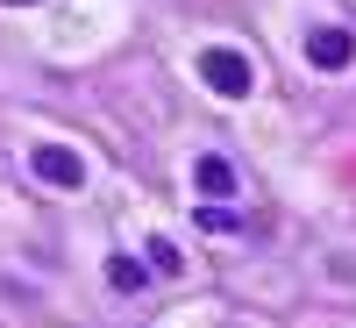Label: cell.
<instances>
[{
  "label": "cell",
  "instance_id": "7a4b0ae2",
  "mask_svg": "<svg viewBox=\"0 0 356 328\" xmlns=\"http://www.w3.org/2000/svg\"><path fill=\"white\" fill-rule=\"evenodd\" d=\"M29 171H36L43 186H65V193H79V186H86V157H79V150H65V143H36V150H29Z\"/></svg>",
  "mask_w": 356,
  "mask_h": 328
},
{
  "label": "cell",
  "instance_id": "277c9868",
  "mask_svg": "<svg viewBox=\"0 0 356 328\" xmlns=\"http://www.w3.org/2000/svg\"><path fill=\"white\" fill-rule=\"evenodd\" d=\"M307 57H314L321 72H342L349 57H356V43L342 36V29H314V36H307Z\"/></svg>",
  "mask_w": 356,
  "mask_h": 328
},
{
  "label": "cell",
  "instance_id": "5b68a950",
  "mask_svg": "<svg viewBox=\"0 0 356 328\" xmlns=\"http://www.w3.org/2000/svg\"><path fill=\"white\" fill-rule=\"evenodd\" d=\"M107 279L122 286V292H143V286H150V264H136V257H114V264H107Z\"/></svg>",
  "mask_w": 356,
  "mask_h": 328
},
{
  "label": "cell",
  "instance_id": "8992f818",
  "mask_svg": "<svg viewBox=\"0 0 356 328\" xmlns=\"http://www.w3.org/2000/svg\"><path fill=\"white\" fill-rule=\"evenodd\" d=\"M193 221H200V228H235L228 207H207V200H200V214H193Z\"/></svg>",
  "mask_w": 356,
  "mask_h": 328
},
{
  "label": "cell",
  "instance_id": "3957f363",
  "mask_svg": "<svg viewBox=\"0 0 356 328\" xmlns=\"http://www.w3.org/2000/svg\"><path fill=\"white\" fill-rule=\"evenodd\" d=\"M193 186H200V200H235V164L207 150V157L193 164Z\"/></svg>",
  "mask_w": 356,
  "mask_h": 328
},
{
  "label": "cell",
  "instance_id": "ba28073f",
  "mask_svg": "<svg viewBox=\"0 0 356 328\" xmlns=\"http://www.w3.org/2000/svg\"><path fill=\"white\" fill-rule=\"evenodd\" d=\"M8 8H29V0H8Z\"/></svg>",
  "mask_w": 356,
  "mask_h": 328
},
{
  "label": "cell",
  "instance_id": "52a82bcc",
  "mask_svg": "<svg viewBox=\"0 0 356 328\" xmlns=\"http://www.w3.org/2000/svg\"><path fill=\"white\" fill-rule=\"evenodd\" d=\"M150 264H157V272H178V264H186V257H178V250L164 243V235H157V243H150Z\"/></svg>",
  "mask_w": 356,
  "mask_h": 328
},
{
  "label": "cell",
  "instance_id": "6da1fadb",
  "mask_svg": "<svg viewBox=\"0 0 356 328\" xmlns=\"http://www.w3.org/2000/svg\"><path fill=\"white\" fill-rule=\"evenodd\" d=\"M200 79L214 86L221 100H243L250 86H257V79H250V57H243V50H200Z\"/></svg>",
  "mask_w": 356,
  "mask_h": 328
}]
</instances>
